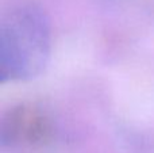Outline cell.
<instances>
[{"label":"cell","mask_w":154,"mask_h":153,"mask_svg":"<svg viewBox=\"0 0 154 153\" xmlns=\"http://www.w3.org/2000/svg\"><path fill=\"white\" fill-rule=\"evenodd\" d=\"M51 53V27L42 8L23 4L0 22V80L26 81L39 76Z\"/></svg>","instance_id":"obj_1"}]
</instances>
